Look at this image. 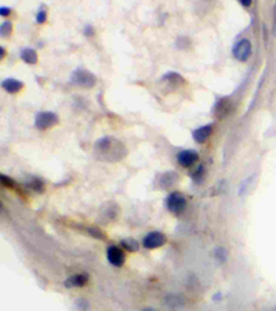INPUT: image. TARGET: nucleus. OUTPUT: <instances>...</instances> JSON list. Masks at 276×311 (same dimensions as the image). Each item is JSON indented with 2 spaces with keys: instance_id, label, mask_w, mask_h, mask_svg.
Returning a JSON list of instances; mask_svg holds the SVG:
<instances>
[{
  "instance_id": "obj_23",
  "label": "nucleus",
  "mask_w": 276,
  "mask_h": 311,
  "mask_svg": "<svg viewBox=\"0 0 276 311\" xmlns=\"http://www.w3.org/2000/svg\"><path fill=\"white\" fill-rule=\"evenodd\" d=\"M10 13H11V9L10 7H4V6H1L0 7V15H10Z\"/></svg>"
},
{
  "instance_id": "obj_2",
  "label": "nucleus",
  "mask_w": 276,
  "mask_h": 311,
  "mask_svg": "<svg viewBox=\"0 0 276 311\" xmlns=\"http://www.w3.org/2000/svg\"><path fill=\"white\" fill-rule=\"evenodd\" d=\"M71 82L73 85L80 86V88L91 89L94 88L95 85V76L91 72H88L87 69L77 68L73 71V74L71 76Z\"/></svg>"
},
{
  "instance_id": "obj_25",
  "label": "nucleus",
  "mask_w": 276,
  "mask_h": 311,
  "mask_svg": "<svg viewBox=\"0 0 276 311\" xmlns=\"http://www.w3.org/2000/svg\"><path fill=\"white\" fill-rule=\"evenodd\" d=\"M144 311H156V310H153V309H145Z\"/></svg>"
},
{
  "instance_id": "obj_12",
  "label": "nucleus",
  "mask_w": 276,
  "mask_h": 311,
  "mask_svg": "<svg viewBox=\"0 0 276 311\" xmlns=\"http://www.w3.org/2000/svg\"><path fill=\"white\" fill-rule=\"evenodd\" d=\"M88 281V277L86 274H76L73 277H69L65 282V286L67 288H80L83 285H86Z\"/></svg>"
},
{
  "instance_id": "obj_22",
  "label": "nucleus",
  "mask_w": 276,
  "mask_h": 311,
  "mask_svg": "<svg viewBox=\"0 0 276 311\" xmlns=\"http://www.w3.org/2000/svg\"><path fill=\"white\" fill-rule=\"evenodd\" d=\"M30 187L35 190V191H42V188H43V184L39 181V180H33V183L30 184Z\"/></svg>"
},
{
  "instance_id": "obj_16",
  "label": "nucleus",
  "mask_w": 276,
  "mask_h": 311,
  "mask_svg": "<svg viewBox=\"0 0 276 311\" xmlns=\"http://www.w3.org/2000/svg\"><path fill=\"white\" fill-rule=\"evenodd\" d=\"M11 30H13V25H11V22H10V21H6V22H3V24H1V27H0L1 36H9L10 33H11Z\"/></svg>"
},
{
  "instance_id": "obj_21",
  "label": "nucleus",
  "mask_w": 276,
  "mask_h": 311,
  "mask_svg": "<svg viewBox=\"0 0 276 311\" xmlns=\"http://www.w3.org/2000/svg\"><path fill=\"white\" fill-rule=\"evenodd\" d=\"M83 32H85V35H86V36H93L95 30L91 25H86V27H85V30H83Z\"/></svg>"
},
{
  "instance_id": "obj_10",
  "label": "nucleus",
  "mask_w": 276,
  "mask_h": 311,
  "mask_svg": "<svg viewBox=\"0 0 276 311\" xmlns=\"http://www.w3.org/2000/svg\"><path fill=\"white\" fill-rule=\"evenodd\" d=\"M213 134V127L210 125H206V126L198 127L196 130L192 132V137L196 143L199 144H203L204 141H207V138Z\"/></svg>"
},
{
  "instance_id": "obj_8",
  "label": "nucleus",
  "mask_w": 276,
  "mask_h": 311,
  "mask_svg": "<svg viewBox=\"0 0 276 311\" xmlns=\"http://www.w3.org/2000/svg\"><path fill=\"white\" fill-rule=\"evenodd\" d=\"M199 159V155L196 151H192V149H185V151H181L178 155H177V161L178 163L182 166V167H192L198 162Z\"/></svg>"
},
{
  "instance_id": "obj_5",
  "label": "nucleus",
  "mask_w": 276,
  "mask_h": 311,
  "mask_svg": "<svg viewBox=\"0 0 276 311\" xmlns=\"http://www.w3.org/2000/svg\"><path fill=\"white\" fill-rule=\"evenodd\" d=\"M232 54H233L235 59L242 61V62L247 61L248 57L251 56V43H250V40H239L238 43L233 46V49H232Z\"/></svg>"
},
{
  "instance_id": "obj_24",
  "label": "nucleus",
  "mask_w": 276,
  "mask_h": 311,
  "mask_svg": "<svg viewBox=\"0 0 276 311\" xmlns=\"http://www.w3.org/2000/svg\"><path fill=\"white\" fill-rule=\"evenodd\" d=\"M240 4H242V6H245V7H247V6L251 4V1H250V0H240Z\"/></svg>"
},
{
  "instance_id": "obj_18",
  "label": "nucleus",
  "mask_w": 276,
  "mask_h": 311,
  "mask_svg": "<svg viewBox=\"0 0 276 311\" xmlns=\"http://www.w3.org/2000/svg\"><path fill=\"white\" fill-rule=\"evenodd\" d=\"M46 18H47V13L43 10H39L38 11V15H36V21H38V24H43V22H46Z\"/></svg>"
},
{
  "instance_id": "obj_11",
  "label": "nucleus",
  "mask_w": 276,
  "mask_h": 311,
  "mask_svg": "<svg viewBox=\"0 0 276 311\" xmlns=\"http://www.w3.org/2000/svg\"><path fill=\"white\" fill-rule=\"evenodd\" d=\"M1 86H3V89H4L7 93L14 94V93H18L19 90H22V88H24V83H22L21 80H17V79L7 78L3 80Z\"/></svg>"
},
{
  "instance_id": "obj_19",
  "label": "nucleus",
  "mask_w": 276,
  "mask_h": 311,
  "mask_svg": "<svg viewBox=\"0 0 276 311\" xmlns=\"http://www.w3.org/2000/svg\"><path fill=\"white\" fill-rule=\"evenodd\" d=\"M214 254H216V257H217L221 263L225 262V259H227V257H225V251H224L222 248H217Z\"/></svg>"
},
{
  "instance_id": "obj_7",
  "label": "nucleus",
  "mask_w": 276,
  "mask_h": 311,
  "mask_svg": "<svg viewBox=\"0 0 276 311\" xmlns=\"http://www.w3.org/2000/svg\"><path fill=\"white\" fill-rule=\"evenodd\" d=\"M106 257H108V262L115 267H122L126 260L123 251L117 246H109L106 251Z\"/></svg>"
},
{
  "instance_id": "obj_17",
  "label": "nucleus",
  "mask_w": 276,
  "mask_h": 311,
  "mask_svg": "<svg viewBox=\"0 0 276 311\" xmlns=\"http://www.w3.org/2000/svg\"><path fill=\"white\" fill-rule=\"evenodd\" d=\"M87 231L90 233V235H93V237H97V238H100V239H104V238H105L104 233H102L101 230L95 228V227H90V228H87Z\"/></svg>"
},
{
  "instance_id": "obj_13",
  "label": "nucleus",
  "mask_w": 276,
  "mask_h": 311,
  "mask_svg": "<svg viewBox=\"0 0 276 311\" xmlns=\"http://www.w3.org/2000/svg\"><path fill=\"white\" fill-rule=\"evenodd\" d=\"M21 59L24 62H27L29 65H33L38 62V54L33 49H24L21 51Z\"/></svg>"
},
{
  "instance_id": "obj_1",
  "label": "nucleus",
  "mask_w": 276,
  "mask_h": 311,
  "mask_svg": "<svg viewBox=\"0 0 276 311\" xmlns=\"http://www.w3.org/2000/svg\"><path fill=\"white\" fill-rule=\"evenodd\" d=\"M94 154L101 161L119 162L126 156L127 149L120 140L112 136H105L94 144Z\"/></svg>"
},
{
  "instance_id": "obj_14",
  "label": "nucleus",
  "mask_w": 276,
  "mask_h": 311,
  "mask_svg": "<svg viewBox=\"0 0 276 311\" xmlns=\"http://www.w3.org/2000/svg\"><path fill=\"white\" fill-rule=\"evenodd\" d=\"M122 245H123L124 249H127L129 252H137L138 251V248H140V245L138 242L133 239V238H127V239H122Z\"/></svg>"
},
{
  "instance_id": "obj_4",
  "label": "nucleus",
  "mask_w": 276,
  "mask_h": 311,
  "mask_svg": "<svg viewBox=\"0 0 276 311\" xmlns=\"http://www.w3.org/2000/svg\"><path fill=\"white\" fill-rule=\"evenodd\" d=\"M58 123V117L54 112L42 111L35 118V127L39 130H47L50 127L56 126Z\"/></svg>"
},
{
  "instance_id": "obj_6",
  "label": "nucleus",
  "mask_w": 276,
  "mask_h": 311,
  "mask_svg": "<svg viewBox=\"0 0 276 311\" xmlns=\"http://www.w3.org/2000/svg\"><path fill=\"white\" fill-rule=\"evenodd\" d=\"M164 243H166V237H164V234L159 233V231L146 234L143 241V245L146 249H156V248L163 246Z\"/></svg>"
},
{
  "instance_id": "obj_15",
  "label": "nucleus",
  "mask_w": 276,
  "mask_h": 311,
  "mask_svg": "<svg viewBox=\"0 0 276 311\" xmlns=\"http://www.w3.org/2000/svg\"><path fill=\"white\" fill-rule=\"evenodd\" d=\"M204 177V167L203 166H199L195 172H193V175H192V180L195 181V183H202V178Z\"/></svg>"
},
{
  "instance_id": "obj_9",
  "label": "nucleus",
  "mask_w": 276,
  "mask_h": 311,
  "mask_svg": "<svg viewBox=\"0 0 276 311\" xmlns=\"http://www.w3.org/2000/svg\"><path fill=\"white\" fill-rule=\"evenodd\" d=\"M232 111H233V105H232V103H231L229 98H222V100H219L218 103L216 104V107H214V114H216L219 119H221V118L228 117Z\"/></svg>"
},
{
  "instance_id": "obj_20",
  "label": "nucleus",
  "mask_w": 276,
  "mask_h": 311,
  "mask_svg": "<svg viewBox=\"0 0 276 311\" xmlns=\"http://www.w3.org/2000/svg\"><path fill=\"white\" fill-rule=\"evenodd\" d=\"M1 184L9 187V188H13V187H14V183L11 181V178L4 175H1Z\"/></svg>"
},
{
  "instance_id": "obj_3",
  "label": "nucleus",
  "mask_w": 276,
  "mask_h": 311,
  "mask_svg": "<svg viewBox=\"0 0 276 311\" xmlns=\"http://www.w3.org/2000/svg\"><path fill=\"white\" fill-rule=\"evenodd\" d=\"M166 206H167L169 212H172L174 214H181L187 209V198L181 193L174 191V193H172L167 196Z\"/></svg>"
}]
</instances>
